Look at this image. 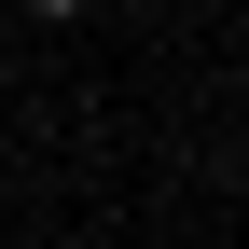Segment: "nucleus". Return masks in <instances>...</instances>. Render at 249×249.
I'll return each instance as SVG.
<instances>
[{"instance_id":"1","label":"nucleus","mask_w":249,"mask_h":249,"mask_svg":"<svg viewBox=\"0 0 249 249\" xmlns=\"http://www.w3.org/2000/svg\"><path fill=\"white\" fill-rule=\"evenodd\" d=\"M28 14H55V28H70V14H83V0H28Z\"/></svg>"}]
</instances>
